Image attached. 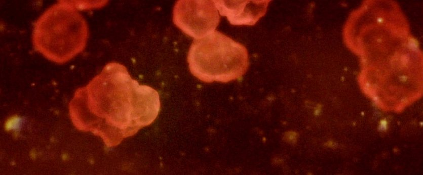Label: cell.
<instances>
[{"instance_id": "cell-1", "label": "cell", "mask_w": 423, "mask_h": 175, "mask_svg": "<svg viewBox=\"0 0 423 175\" xmlns=\"http://www.w3.org/2000/svg\"><path fill=\"white\" fill-rule=\"evenodd\" d=\"M160 109L157 91L139 84L124 65L116 62L106 65L87 85L78 89L69 104L73 125L100 137L107 147L151 124Z\"/></svg>"}, {"instance_id": "cell-2", "label": "cell", "mask_w": 423, "mask_h": 175, "mask_svg": "<svg viewBox=\"0 0 423 175\" xmlns=\"http://www.w3.org/2000/svg\"><path fill=\"white\" fill-rule=\"evenodd\" d=\"M77 8L69 1H59L36 19L32 32L36 52L53 62L63 64L83 51L88 29Z\"/></svg>"}, {"instance_id": "cell-3", "label": "cell", "mask_w": 423, "mask_h": 175, "mask_svg": "<svg viewBox=\"0 0 423 175\" xmlns=\"http://www.w3.org/2000/svg\"><path fill=\"white\" fill-rule=\"evenodd\" d=\"M187 61L191 73L206 82H227L239 79L249 65L246 48L218 31L195 39Z\"/></svg>"}, {"instance_id": "cell-4", "label": "cell", "mask_w": 423, "mask_h": 175, "mask_svg": "<svg viewBox=\"0 0 423 175\" xmlns=\"http://www.w3.org/2000/svg\"><path fill=\"white\" fill-rule=\"evenodd\" d=\"M219 20L213 1H178L173 9L174 24L195 39L214 32Z\"/></svg>"}, {"instance_id": "cell-5", "label": "cell", "mask_w": 423, "mask_h": 175, "mask_svg": "<svg viewBox=\"0 0 423 175\" xmlns=\"http://www.w3.org/2000/svg\"><path fill=\"white\" fill-rule=\"evenodd\" d=\"M221 15L233 25H253L266 11L270 1H213Z\"/></svg>"}, {"instance_id": "cell-6", "label": "cell", "mask_w": 423, "mask_h": 175, "mask_svg": "<svg viewBox=\"0 0 423 175\" xmlns=\"http://www.w3.org/2000/svg\"><path fill=\"white\" fill-rule=\"evenodd\" d=\"M21 124V119L19 117L14 116L10 118L7 121L5 127L6 129L9 130L17 129L19 128Z\"/></svg>"}]
</instances>
